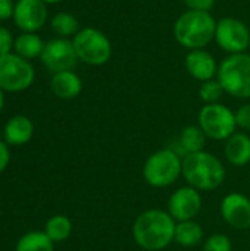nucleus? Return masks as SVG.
Returning <instances> with one entry per match:
<instances>
[{
	"label": "nucleus",
	"mask_w": 250,
	"mask_h": 251,
	"mask_svg": "<svg viewBox=\"0 0 250 251\" xmlns=\"http://www.w3.org/2000/svg\"><path fill=\"white\" fill-rule=\"evenodd\" d=\"M177 222L162 209H149L140 213L133 224V238L146 251H161L174 243Z\"/></svg>",
	"instance_id": "1"
},
{
	"label": "nucleus",
	"mask_w": 250,
	"mask_h": 251,
	"mask_svg": "<svg viewBox=\"0 0 250 251\" xmlns=\"http://www.w3.org/2000/svg\"><path fill=\"white\" fill-rule=\"evenodd\" d=\"M217 19L211 12L186 10L172 26L175 41L187 50L205 49L215 40Z\"/></svg>",
	"instance_id": "2"
},
{
	"label": "nucleus",
	"mask_w": 250,
	"mask_h": 251,
	"mask_svg": "<svg viewBox=\"0 0 250 251\" xmlns=\"http://www.w3.org/2000/svg\"><path fill=\"white\" fill-rule=\"evenodd\" d=\"M183 176L197 191H212L222 185L227 172L222 162L209 151L186 154L183 159Z\"/></svg>",
	"instance_id": "3"
},
{
	"label": "nucleus",
	"mask_w": 250,
	"mask_h": 251,
	"mask_svg": "<svg viewBox=\"0 0 250 251\" xmlns=\"http://www.w3.org/2000/svg\"><path fill=\"white\" fill-rule=\"evenodd\" d=\"M183 175V160L174 149L152 153L143 165V178L153 188H167Z\"/></svg>",
	"instance_id": "4"
},
{
	"label": "nucleus",
	"mask_w": 250,
	"mask_h": 251,
	"mask_svg": "<svg viewBox=\"0 0 250 251\" xmlns=\"http://www.w3.org/2000/svg\"><path fill=\"white\" fill-rule=\"evenodd\" d=\"M217 79L225 94L234 99L250 97V54H228L218 66Z\"/></svg>",
	"instance_id": "5"
},
{
	"label": "nucleus",
	"mask_w": 250,
	"mask_h": 251,
	"mask_svg": "<svg viewBox=\"0 0 250 251\" xmlns=\"http://www.w3.org/2000/svg\"><path fill=\"white\" fill-rule=\"evenodd\" d=\"M72 44L78 60L85 65L102 66L112 57V43L108 35L97 28H81L72 37Z\"/></svg>",
	"instance_id": "6"
},
{
	"label": "nucleus",
	"mask_w": 250,
	"mask_h": 251,
	"mask_svg": "<svg viewBox=\"0 0 250 251\" xmlns=\"http://www.w3.org/2000/svg\"><path fill=\"white\" fill-rule=\"evenodd\" d=\"M197 122L205 135L215 141L228 140L237 129L234 112L221 103L205 104L199 112Z\"/></svg>",
	"instance_id": "7"
},
{
	"label": "nucleus",
	"mask_w": 250,
	"mask_h": 251,
	"mask_svg": "<svg viewBox=\"0 0 250 251\" xmlns=\"http://www.w3.org/2000/svg\"><path fill=\"white\" fill-rule=\"evenodd\" d=\"M35 69L29 60L7 53L0 56V88L7 93H19L32 85Z\"/></svg>",
	"instance_id": "8"
},
{
	"label": "nucleus",
	"mask_w": 250,
	"mask_h": 251,
	"mask_svg": "<svg viewBox=\"0 0 250 251\" xmlns=\"http://www.w3.org/2000/svg\"><path fill=\"white\" fill-rule=\"evenodd\" d=\"M215 43L228 54L246 53L250 47L249 26L239 18L224 16L217 21Z\"/></svg>",
	"instance_id": "9"
},
{
	"label": "nucleus",
	"mask_w": 250,
	"mask_h": 251,
	"mask_svg": "<svg viewBox=\"0 0 250 251\" xmlns=\"http://www.w3.org/2000/svg\"><path fill=\"white\" fill-rule=\"evenodd\" d=\"M41 63L53 74L62 71H72L77 66L78 57L69 38H53L46 43L40 56Z\"/></svg>",
	"instance_id": "10"
},
{
	"label": "nucleus",
	"mask_w": 250,
	"mask_h": 251,
	"mask_svg": "<svg viewBox=\"0 0 250 251\" xmlns=\"http://www.w3.org/2000/svg\"><path fill=\"white\" fill-rule=\"evenodd\" d=\"M203 206L202 194L196 188L187 185L175 190L168 200V213L175 222L193 221L197 218Z\"/></svg>",
	"instance_id": "11"
},
{
	"label": "nucleus",
	"mask_w": 250,
	"mask_h": 251,
	"mask_svg": "<svg viewBox=\"0 0 250 251\" xmlns=\"http://www.w3.org/2000/svg\"><path fill=\"white\" fill-rule=\"evenodd\" d=\"M12 18L22 32H37L47 22V6L43 0H16Z\"/></svg>",
	"instance_id": "12"
},
{
	"label": "nucleus",
	"mask_w": 250,
	"mask_h": 251,
	"mask_svg": "<svg viewBox=\"0 0 250 251\" xmlns=\"http://www.w3.org/2000/svg\"><path fill=\"white\" fill-rule=\"evenodd\" d=\"M221 216L234 229H250V199L242 193L227 194L220 206Z\"/></svg>",
	"instance_id": "13"
},
{
	"label": "nucleus",
	"mask_w": 250,
	"mask_h": 251,
	"mask_svg": "<svg viewBox=\"0 0 250 251\" xmlns=\"http://www.w3.org/2000/svg\"><path fill=\"white\" fill-rule=\"evenodd\" d=\"M184 66L194 79L205 82L217 78L220 65L208 50L197 49V50H189L184 59Z\"/></svg>",
	"instance_id": "14"
},
{
	"label": "nucleus",
	"mask_w": 250,
	"mask_h": 251,
	"mask_svg": "<svg viewBox=\"0 0 250 251\" xmlns=\"http://www.w3.org/2000/svg\"><path fill=\"white\" fill-rule=\"evenodd\" d=\"M52 93L62 100H71L81 94L83 81L74 71H62L53 74L50 79Z\"/></svg>",
	"instance_id": "15"
},
{
	"label": "nucleus",
	"mask_w": 250,
	"mask_h": 251,
	"mask_svg": "<svg viewBox=\"0 0 250 251\" xmlns=\"http://www.w3.org/2000/svg\"><path fill=\"white\" fill-rule=\"evenodd\" d=\"M34 134V124L25 115L12 116L4 125L3 137L4 143L9 146H24L27 144Z\"/></svg>",
	"instance_id": "16"
},
{
	"label": "nucleus",
	"mask_w": 250,
	"mask_h": 251,
	"mask_svg": "<svg viewBox=\"0 0 250 251\" xmlns=\"http://www.w3.org/2000/svg\"><path fill=\"white\" fill-rule=\"evenodd\" d=\"M224 154L230 165L246 166L250 163V137L246 132H234L225 140Z\"/></svg>",
	"instance_id": "17"
},
{
	"label": "nucleus",
	"mask_w": 250,
	"mask_h": 251,
	"mask_svg": "<svg viewBox=\"0 0 250 251\" xmlns=\"http://www.w3.org/2000/svg\"><path fill=\"white\" fill-rule=\"evenodd\" d=\"M46 43L43 41V38L35 34V32H22L15 38L13 43V51L27 59V60H32L41 56L43 50H44Z\"/></svg>",
	"instance_id": "18"
},
{
	"label": "nucleus",
	"mask_w": 250,
	"mask_h": 251,
	"mask_svg": "<svg viewBox=\"0 0 250 251\" xmlns=\"http://www.w3.org/2000/svg\"><path fill=\"white\" fill-rule=\"evenodd\" d=\"M203 229L199 222L193 221H184V222H177L175 225V235L174 241L186 249L196 247L202 243L203 240Z\"/></svg>",
	"instance_id": "19"
},
{
	"label": "nucleus",
	"mask_w": 250,
	"mask_h": 251,
	"mask_svg": "<svg viewBox=\"0 0 250 251\" xmlns=\"http://www.w3.org/2000/svg\"><path fill=\"white\" fill-rule=\"evenodd\" d=\"M206 138L208 137L205 135V132L202 131V128L199 125H189V126L183 128V131L180 132L178 146L186 154L203 151Z\"/></svg>",
	"instance_id": "20"
},
{
	"label": "nucleus",
	"mask_w": 250,
	"mask_h": 251,
	"mask_svg": "<svg viewBox=\"0 0 250 251\" xmlns=\"http://www.w3.org/2000/svg\"><path fill=\"white\" fill-rule=\"evenodd\" d=\"M15 251H55V243L44 231H31L19 238Z\"/></svg>",
	"instance_id": "21"
},
{
	"label": "nucleus",
	"mask_w": 250,
	"mask_h": 251,
	"mask_svg": "<svg viewBox=\"0 0 250 251\" xmlns=\"http://www.w3.org/2000/svg\"><path fill=\"white\" fill-rule=\"evenodd\" d=\"M44 232L55 244L63 243L72 234V222L65 215H55L46 222Z\"/></svg>",
	"instance_id": "22"
},
{
	"label": "nucleus",
	"mask_w": 250,
	"mask_h": 251,
	"mask_svg": "<svg viewBox=\"0 0 250 251\" xmlns=\"http://www.w3.org/2000/svg\"><path fill=\"white\" fill-rule=\"evenodd\" d=\"M52 31L60 38H71L74 37L81 28L78 19L68 12H59L50 19Z\"/></svg>",
	"instance_id": "23"
},
{
	"label": "nucleus",
	"mask_w": 250,
	"mask_h": 251,
	"mask_svg": "<svg viewBox=\"0 0 250 251\" xmlns=\"http://www.w3.org/2000/svg\"><path fill=\"white\" fill-rule=\"evenodd\" d=\"M224 88L220 84V81L217 78L211 79V81H205L202 82L200 88H199V97L202 99V101L205 104H212V103H220L222 94H224Z\"/></svg>",
	"instance_id": "24"
},
{
	"label": "nucleus",
	"mask_w": 250,
	"mask_h": 251,
	"mask_svg": "<svg viewBox=\"0 0 250 251\" xmlns=\"http://www.w3.org/2000/svg\"><path fill=\"white\" fill-rule=\"evenodd\" d=\"M203 251H233V243L225 234H214L203 241Z\"/></svg>",
	"instance_id": "25"
},
{
	"label": "nucleus",
	"mask_w": 250,
	"mask_h": 251,
	"mask_svg": "<svg viewBox=\"0 0 250 251\" xmlns=\"http://www.w3.org/2000/svg\"><path fill=\"white\" fill-rule=\"evenodd\" d=\"M236 124L237 128L243 129V131H250V103L242 104L236 112Z\"/></svg>",
	"instance_id": "26"
},
{
	"label": "nucleus",
	"mask_w": 250,
	"mask_h": 251,
	"mask_svg": "<svg viewBox=\"0 0 250 251\" xmlns=\"http://www.w3.org/2000/svg\"><path fill=\"white\" fill-rule=\"evenodd\" d=\"M13 43H15V38H13L10 29H7L6 26H0V56L12 53Z\"/></svg>",
	"instance_id": "27"
},
{
	"label": "nucleus",
	"mask_w": 250,
	"mask_h": 251,
	"mask_svg": "<svg viewBox=\"0 0 250 251\" xmlns=\"http://www.w3.org/2000/svg\"><path fill=\"white\" fill-rule=\"evenodd\" d=\"M189 10L211 12L215 6V0H183Z\"/></svg>",
	"instance_id": "28"
},
{
	"label": "nucleus",
	"mask_w": 250,
	"mask_h": 251,
	"mask_svg": "<svg viewBox=\"0 0 250 251\" xmlns=\"http://www.w3.org/2000/svg\"><path fill=\"white\" fill-rule=\"evenodd\" d=\"M15 3L12 0H0V21H7L13 16Z\"/></svg>",
	"instance_id": "29"
},
{
	"label": "nucleus",
	"mask_w": 250,
	"mask_h": 251,
	"mask_svg": "<svg viewBox=\"0 0 250 251\" xmlns=\"http://www.w3.org/2000/svg\"><path fill=\"white\" fill-rule=\"evenodd\" d=\"M9 160H10V153H9L7 144L0 140V174L7 168Z\"/></svg>",
	"instance_id": "30"
},
{
	"label": "nucleus",
	"mask_w": 250,
	"mask_h": 251,
	"mask_svg": "<svg viewBox=\"0 0 250 251\" xmlns=\"http://www.w3.org/2000/svg\"><path fill=\"white\" fill-rule=\"evenodd\" d=\"M3 106H4V91L0 88V112L3 110Z\"/></svg>",
	"instance_id": "31"
},
{
	"label": "nucleus",
	"mask_w": 250,
	"mask_h": 251,
	"mask_svg": "<svg viewBox=\"0 0 250 251\" xmlns=\"http://www.w3.org/2000/svg\"><path fill=\"white\" fill-rule=\"evenodd\" d=\"M46 4H56V3H60V1H63V0H43Z\"/></svg>",
	"instance_id": "32"
}]
</instances>
